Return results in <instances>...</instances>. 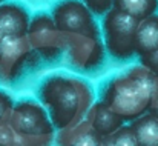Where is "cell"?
I'll use <instances>...</instances> for the list:
<instances>
[{"instance_id":"16","label":"cell","mask_w":158,"mask_h":146,"mask_svg":"<svg viewBox=\"0 0 158 146\" xmlns=\"http://www.w3.org/2000/svg\"><path fill=\"white\" fill-rule=\"evenodd\" d=\"M11 109H12V100L0 91V122L11 112Z\"/></svg>"},{"instance_id":"1","label":"cell","mask_w":158,"mask_h":146,"mask_svg":"<svg viewBox=\"0 0 158 146\" xmlns=\"http://www.w3.org/2000/svg\"><path fill=\"white\" fill-rule=\"evenodd\" d=\"M158 75L138 66L114 77L103 91V101L123 120H134L148 112L158 98Z\"/></svg>"},{"instance_id":"10","label":"cell","mask_w":158,"mask_h":146,"mask_svg":"<svg viewBox=\"0 0 158 146\" xmlns=\"http://www.w3.org/2000/svg\"><path fill=\"white\" fill-rule=\"evenodd\" d=\"M131 126L137 135L138 146H158V117L151 111L134 118Z\"/></svg>"},{"instance_id":"7","label":"cell","mask_w":158,"mask_h":146,"mask_svg":"<svg viewBox=\"0 0 158 146\" xmlns=\"http://www.w3.org/2000/svg\"><path fill=\"white\" fill-rule=\"evenodd\" d=\"M0 29L5 36H26L29 17L25 8L15 3L0 5Z\"/></svg>"},{"instance_id":"2","label":"cell","mask_w":158,"mask_h":146,"mask_svg":"<svg viewBox=\"0 0 158 146\" xmlns=\"http://www.w3.org/2000/svg\"><path fill=\"white\" fill-rule=\"evenodd\" d=\"M86 85L77 79H61L52 77L45 82L40 97L48 106L51 114V122L55 128L64 129L81 112V100Z\"/></svg>"},{"instance_id":"8","label":"cell","mask_w":158,"mask_h":146,"mask_svg":"<svg viewBox=\"0 0 158 146\" xmlns=\"http://www.w3.org/2000/svg\"><path fill=\"white\" fill-rule=\"evenodd\" d=\"M86 120L91 123L94 131L102 139L112 134L117 128H120L123 125V118L115 111H112L103 100L91 106Z\"/></svg>"},{"instance_id":"18","label":"cell","mask_w":158,"mask_h":146,"mask_svg":"<svg viewBox=\"0 0 158 146\" xmlns=\"http://www.w3.org/2000/svg\"><path fill=\"white\" fill-rule=\"evenodd\" d=\"M3 36H5V34H3V31H2V29H0V40H2V39H3Z\"/></svg>"},{"instance_id":"9","label":"cell","mask_w":158,"mask_h":146,"mask_svg":"<svg viewBox=\"0 0 158 146\" xmlns=\"http://www.w3.org/2000/svg\"><path fill=\"white\" fill-rule=\"evenodd\" d=\"M158 49V15L151 14L138 20L135 31V52L146 55Z\"/></svg>"},{"instance_id":"12","label":"cell","mask_w":158,"mask_h":146,"mask_svg":"<svg viewBox=\"0 0 158 146\" xmlns=\"http://www.w3.org/2000/svg\"><path fill=\"white\" fill-rule=\"evenodd\" d=\"M102 145H110V146H138L137 135L132 129V126L121 125L117 128L112 134L106 135L102 139Z\"/></svg>"},{"instance_id":"11","label":"cell","mask_w":158,"mask_h":146,"mask_svg":"<svg viewBox=\"0 0 158 146\" xmlns=\"http://www.w3.org/2000/svg\"><path fill=\"white\" fill-rule=\"evenodd\" d=\"M114 8L141 20L158 9V0H114Z\"/></svg>"},{"instance_id":"3","label":"cell","mask_w":158,"mask_h":146,"mask_svg":"<svg viewBox=\"0 0 158 146\" xmlns=\"http://www.w3.org/2000/svg\"><path fill=\"white\" fill-rule=\"evenodd\" d=\"M105 40L109 54L115 58H131L135 54V31L138 19L112 8L105 14Z\"/></svg>"},{"instance_id":"17","label":"cell","mask_w":158,"mask_h":146,"mask_svg":"<svg viewBox=\"0 0 158 146\" xmlns=\"http://www.w3.org/2000/svg\"><path fill=\"white\" fill-rule=\"evenodd\" d=\"M149 111H151V112H152L155 117H158V98L155 100V101H154V103H152V105H151Z\"/></svg>"},{"instance_id":"19","label":"cell","mask_w":158,"mask_h":146,"mask_svg":"<svg viewBox=\"0 0 158 146\" xmlns=\"http://www.w3.org/2000/svg\"><path fill=\"white\" fill-rule=\"evenodd\" d=\"M0 2H2V0H0Z\"/></svg>"},{"instance_id":"15","label":"cell","mask_w":158,"mask_h":146,"mask_svg":"<svg viewBox=\"0 0 158 146\" xmlns=\"http://www.w3.org/2000/svg\"><path fill=\"white\" fill-rule=\"evenodd\" d=\"M141 63L151 72H154L155 75H158V49L154 51V52H151V54L141 55Z\"/></svg>"},{"instance_id":"5","label":"cell","mask_w":158,"mask_h":146,"mask_svg":"<svg viewBox=\"0 0 158 146\" xmlns=\"http://www.w3.org/2000/svg\"><path fill=\"white\" fill-rule=\"evenodd\" d=\"M54 25L58 31L69 34H85L95 36V25L92 20V12L88 6L78 0H63L52 12Z\"/></svg>"},{"instance_id":"13","label":"cell","mask_w":158,"mask_h":146,"mask_svg":"<svg viewBox=\"0 0 158 146\" xmlns=\"http://www.w3.org/2000/svg\"><path fill=\"white\" fill-rule=\"evenodd\" d=\"M74 132H75V135L63 140L61 143H66V145H102V137L94 131V128L91 126V123L88 120L85 123H81L78 128H75Z\"/></svg>"},{"instance_id":"4","label":"cell","mask_w":158,"mask_h":146,"mask_svg":"<svg viewBox=\"0 0 158 146\" xmlns=\"http://www.w3.org/2000/svg\"><path fill=\"white\" fill-rule=\"evenodd\" d=\"M8 123L15 134L17 143H23V139L28 137H42L52 132L45 109L29 100L12 106L8 114Z\"/></svg>"},{"instance_id":"6","label":"cell","mask_w":158,"mask_h":146,"mask_svg":"<svg viewBox=\"0 0 158 146\" xmlns=\"http://www.w3.org/2000/svg\"><path fill=\"white\" fill-rule=\"evenodd\" d=\"M28 51L29 40L26 36H3L0 40V75L12 77V69L19 68Z\"/></svg>"},{"instance_id":"14","label":"cell","mask_w":158,"mask_h":146,"mask_svg":"<svg viewBox=\"0 0 158 146\" xmlns=\"http://www.w3.org/2000/svg\"><path fill=\"white\" fill-rule=\"evenodd\" d=\"M83 3L95 15H105L114 8V0H83Z\"/></svg>"}]
</instances>
